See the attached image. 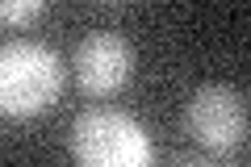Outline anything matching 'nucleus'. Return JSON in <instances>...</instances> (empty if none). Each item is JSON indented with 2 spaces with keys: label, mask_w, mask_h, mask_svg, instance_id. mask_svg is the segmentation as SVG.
<instances>
[{
  "label": "nucleus",
  "mask_w": 251,
  "mask_h": 167,
  "mask_svg": "<svg viewBox=\"0 0 251 167\" xmlns=\"http://www.w3.org/2000/svg\"><path fill=\"white\" fill-rule=\"evenodd\" d=\"M184 121L188 134L205 150H218V155L239 150L247 142V96L239 88H226V84H205L188 100Z\"/></svg>",
  "instance_id": "7ed1b4c3"
},
{
  "label": "nucleus",
  "mask_w": 251,
  "mask_h": 167,
  "mask_svg": "<svg viewBox=\"0 0 251 167\" xmlns=\"http://www.w3.org/2000/svg\"><path fill=\"white\" fill-rule=\"evenodd\" d=\"M63 59L46 42L9 38L0 42V117H34L59 100L63 92Z\"/></svg>",
  "instance_id": "f03ea898"
},
{
  "label": "nucleus",
  "mask_w": 251,
  "mask_h": 167,
  "mask_svg": "<svg viewBox=\"0 0 251 167\" xmlns=\"http://www.w3.org/2000/svg\"><path fill=\"white\" fill-rule=\"evenodd\" d=\"M75 167H155L151 134L134 113L113 105H92L72 121L67 134Z\"/></svg>",
  "instance_id": "f257e3e1"
},
{
  "label": "nucleus",
  "mask_w": 251,
  "mask_h": 167,
  "mask_svg": "<svg viewBox=\"0 0 251 167\" xmlns=\"http://www.w3.org/2000/svg\"><path fill=\"white\" fill-rule=\"evenodd\" d=\"M72 71H75V84L88 96H109V92L126 88V79L134 71V46L117 29H97L75 46Z\"/></svg>",
  "instance_id": "20e7f679"
},
{
  "label": "nucleus",
  "mask_w": 251,
  "mask_h": 167,
  "mask_svg": "<svg viewBox=\"0 0 251 167\" xmlns=\"http://www.w3.org/2000/svg\"><path fill=\"white\" fill-rule=\"evenodd\" d=\"M46 13L42 0H0V25H34L38 17Z\"/></svg>",
  "instance_id": "39448f33"
}]
</instances>
